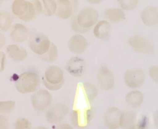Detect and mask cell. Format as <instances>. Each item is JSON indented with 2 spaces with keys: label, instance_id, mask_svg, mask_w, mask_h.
<instances>
[{
  "label": "cell",
  "instance_id": "obj_1",
  "mask_svg": "<svg viewBox=\"0 0 158 129\" xmlns=\"http://www.w3.org/2000/svg\"><path fill=\"white\" fill-rule=\"evenodd\" d=\"M99 18L98 11L93 7H85L72 22V27L77 32L84 33L95 24Z\"/></svg>",
  "mask_w": 158,
  "mask_h": 129
},
{
  "label": "cell",
  "instance_id": "obj_2",
  "mask_svg": "<svg viewBox=\"0 0 158 129\" xmlns=\"http://www.w3.org/2000/svg\"><path fill=\"white\" fill-rule=\"evenodd\" d=\"M40 84V79L38 74L28 71L20 75L16 80L15 87L20 93H31L35 91L39 88Z\"/></svg>",
  "mask_w": 158,
  "mask_h": 129
},
{
  "label": "cell",
  "instance_id": "obj_3",
  "mask_svg": "<svg viewBox=\"0 0 158 129\" xmlns=\"http://www.w3.org/2000/svg\"><path fill=\"white\" fill-rule=\"evenodd\" d=\"M64 75L62 70L55 65L47 69L43 77V83L50 90L56 91L60 89L64 83Z\"/></svg>",
  "mask_w": 158,
  "mask_h": 129
},
{
  "label": "cell",
  "instance_id": "obj_4",
  "mask_svg": "<svg viewBox=\"0 0 158 129\" xmlns=\"http://www.w3.org/2000/svg\"><path fill=\"white\" fill-rule=\"evenodd\" d=\"M51 44L50 40L46 35L38 34L31 38L29 47L33 52L40 56L45 54L49 50Z\"/></svg>",
  "mask_w": 158,
  "mask_h": 129
},
{
  "label": "cell",
  "instance_id": "obj_5",
  "mask_svg": "<svg viewBox=\"0 0 158 129\" xmlns=\"http://www.w3.org/2000/svg\"><path fill=\"white\" fill-rule=\"evenodd\" d=\"M129 44L134 50L144 54L150 53L153 50V45L151 41L144 36H132L129 40Z\"/></svg>",
  "mask_w": 158,
  "mask_h": 129
},
{
  "label": "cell",
  "instance_id": "obj_6",
  "mask_svg": "<svg viewBox=\"0 0 158 129\" xmlns=\"http://www.w3.org/2000/svg\"><path fill=\"white\" fill-rule=\"evenodd\" d=\"M93 118V112L91 109L74 110L71 114V120L74 126L84 127L88 125Z\"/></svg>",
  "mask_w": 158,
  "mask_h": 129
},
{
  "label": "cell",
  "instance_id": "obj_7",
  "mask_svg": "<svg viewBox=\"0 0 158 129\" xmlns=\"http://www.w3.org/2000/svg\"><path fill=\"white\" fill-rule=\"evenodd\" d=\"M51 101L52 96L47 90H39L31 97L33 106L38 110L46 109L50 105Z\"/></svg>",
  "mask_w": 158,
  "mask_h": 129
},
{
  "label": "cell",
  "instance_id": "obj_8",
  "mask_svg": "<svg viewBox=\"0 0 158 129\" xmlns=\"http://www.w3.org/2000/svg\"><path fill=\"white\" fill-rule=\"evenodd\" d=\"M68 112V107L66 105L57 104L48 111L46 118L50 123H58L67 117Z\"/></svg>",
  "mask_w": 158,
  "mask_h": 129
},
{
  "label": "cell",
  "instance_id": "obj_9",
  "mask_svg": "<svg viewBox=\"0 0 158 129\" xmlns=\"http://www.w3.org/2000/svg\"><path fill=\"white\" fill-rule=\"evenodd\" d=\"M145 80V75L141 70H129L124 75V81L127 86L131 88H139Z\"/></svg>",
  "mask_w": 158,
  "mask_h": 129
},
{
  "label": "cell",
  "instance_id": "obj_10",
  "mask_svg": "<svg viewBox=\"0 0 158 129\" xmlns=\"http://www.w3.org/2000/svg\"><path fill=\"white\" fill-rule=\"evenodd\" d=\"M99 85L103 90L111 89L114 84V77L110 70L106 68H102L98 74Z\"/></svg>",
  "mask_w": 158,
  "mask_h": 129
},
{
  "label": "cell",
  "instance_id": "obj_11",
  "mask_svg": "<svg viewBox=\"0 0 158 129\" xmlns=\"http://www.w3.org/2000/svg\"><path fill=\"white\" fill-rule=\"evenodd\" d=\"M66 69L68 72L76 77H80L84 74L85 69V60L79 57H73L69 60Z\"/></svg>",
  "mask_w": 158,
  "mask_h": 129
},
{
  "label": "cell",
  "instance_id": "obj_12",
  "mask_svg": "<svg viewBox=\"0 0 158 129\" xmlns=\"http://www.w3.org/2000/svg\"><path fill=\"white\" fill-rule=\"evenodd\" d=\"M76 1L69 0H60L56 1L57 9L56 15L62 19H67L72 16Z\"/></svg>",
  "mask_w": 158,
  "mask_h": 129
},
{
  "label": "cell",
  "instance_id": "obj_13",
  "mask_svg": "<svg viewBox=\"0 0 158 129\" xmlns=\"http://www.w3.org/2000/svg\"><path fill=\"white\" fill-rule=\"evenodd\" d=\"M88 45V43L84 36L76 34L72 36L69 41V48L73 53L80 54L85 52Z\"/></svg>",
  "mask_w": 158,
  "mask_h": 129
},
{
  "label": "cell",
  "instance_id": "obj_14",
  "mask_svg": "<svg viewBox=\"0 0 158 129\" xmlns=\"http://www.w3.org/2000/svg\"><path fill=\"white\" fill-rule=\"evenodd\" d=\"M141 18L144 24L152 27L158 24V10L156 6H148L141 14Z\"/></svg>",
  "mask_w": 158,
  "mask_h": 129
},
{
  "label": "cell",
  "instance_id": "obj_15",
  "mask_svg": "<svg viewBox=\"0 0 158 129\" xmlns=\"http://www.w3.org/2000/svg\"><path fill=\"white\" fill-rule=\"evenodd\" d=\"M121 112L116 108H111L108 110L105 115L106 126L110 129L118 128Z\"/></svg>",
  "mask_w": 158,
  "mask_h": 129
},
{
  "label": "cell",
  "instance_id": "obj_16",
  "mask_svg": "<svg viewBox=\"0 0 158 129\" xmlns=\"http://www.w3.org/2000/svg\"><path fill=\"white\" fill-rule=\"evenodd\" d=\"M10 36L13 41L23 42L27 40L29 36V31L24 25L17 23L13 26Z\"/></svg>",
  "mask_w": 158,
  "mask_h": 129
},
{
  "label": "cell",
  "instance_id": "obj_17",
  "mask_svg": "<svg viewBox=\"0 0 158 129\" xmlns=\"http://www.w3.org/2000/svg\"><path fill=\"white\" fill-rule=\"evenodd\" d=\"M9 57L15 61H22L27 57V53L24 48L15 44L9 45L6 48Z\"/></svg>",
  "mask_w": 158,
  "mask_h": 129
},
{
  "label": "cell",
  "instance_id": "obj_18",
  "mask_svg": "<svg viewBox=\"0 0 158 129\" xmlns=\"http://www.w3.org/2000/svg\"><path fill=\"white\" fill-rule=\"evenodd\" d=\"M135 121L136 115L132 111H126L121 112L119 122L121 127L124 129H133Z\"/></svg>",
  "mask_w": 158,
  "mask_h": 129
},
{
  "label": "cell",
  "instance_id": "obj_19",
  "mask_svg": "<svg viewBox=\"0 0 158 129\" xmlns=\"http://www.w3.org/2000/svg\"><path fill=\"white\" fill-rule=\"evenodd\" d=\"M30 1L23 0L15 1L12 6V11L15 16L21 19L29 11Z\"/></svg>",
  "mask_w": 158,
  "mask_h": 129
},
{
  "label": "cell",
  "instance_id": "obj_20",
  "mask_svg": "<svg viewBox=\"0 0 158 129\" xmlns=\"http://www.w3.org/2000/svg\"><path fill=\"white\" fill-rule=\"evenodd\" d=\"M111 31V26L109 23L106 20L99 22L94 28V36L99 39H103L109 35Z\"/></svg>",
  "mask_w": 158,
  "mask_h": 129
},
{
  "label": "cell",
  "instance_id": "obj_21",
  "mask_svg": "<svg viewBox=\"0 0 158 129\" xmlns=\"http://www.w3.org/2000/svg\"><path fill=\"white\" fill-rule=\"evenodd\" d=\"M81 88L83 95L88 104L94 100L97 96L98 93L97 89L93 84L90 83H83Z\"/></svg>",
  "mask_w": 158,
  "mask_h": 129
},
{
  "label": "cell",
  "instance_id": "obj_22",
  "mask_svg": "<svg viewBox=\"0 0 158 129\" xmlns=\"http://www.w3.org/2000/svg\"><path fill=\"white\" fill-rule=\"evenodd\" d=\"M106 18L112 22H120L125 20L126 15L122 10L117 8L108 9L104 12Z\"/></svg>",
  "mask_w": 158,
  "mask_h": 129
},
{
  "label": "cell",
  "instance_id": "obj_23",
  "mask_svg": "<svg viewBox=\"0 0 158 129\" xmlns=\"http://www.w3.org/2000/svg\"><path fill=\"white\" fill-rule=\"evenodd\" d=\"M126 100L129 106L133 108H137L142 104L143 100V95L141 92L133 91L127 94Z\"/></svg>",
  "mask_w": 158,
  "mask_h": 129
},
{
  "label": "cell",
  "instance_id": "obj_24",
  "mask_svg": "<svg viewBox=\"0 0 158 129\" xmlns=\"http://www.w3.org/2000/svg\"><path fill=\"white\" fill-rule=\"evenodd\" d=\"M42 3V13L47 16H51L56 13L57 9L56 1L51 0H43Z\"/></svg>",
  "mask_w": 158,
  "mask_h": 129
},
{
  "label": "cell",
  "instance_id": "obj_25",
  "mask_svg": "<svg viewBox=\"0 0 158 129\" xmlns=\"http://www.w3.org/2000/svg\"><path fill=\"white\" fill-rule=\"evenodd\" d=\"M12 19L9 13L3 11L0 13V27L3 31H6L11 27Z\"/></svg>",
  "mask_w": 158,
  "mask_h": 129
},
{
  "label": "cell",
  "instance_id": "obj_26",
  "mask_svg": "<svg viewBox=\"0 0 158 129\" xmlns=\"http://www.w3.org/2000/svg\"><path fill=\"white\" fill-rule=\"evenodd\" d=\"M58 51L57 47L54 45L53 43L51 44L49 50L47 51L45 54L40 56V58L43 61L47 62H53L58 57Z\"/></svg>",
  "mask_w": 158,
  "mask_h": 129
},
{
  "label": "cell",
  "instance_id": "obj_27",
  "mask_svg": "<svg viewBox=\"0 0 158 129\" xmlns=\"http://www.w3.org/2000/svg\"><path fill=\"white\" fill-rule=\"evenodd\" d=\"M15 106V102L12 101L0 102V111L2 113H10Z\"/></svg>",
  "mask_w": 158,
  "mask_h": 129
},
{
  "label": "cell",
  "instance_id": "obj_28",
  "mask_svg": "<svg viewBox=\"0 0 158 129\" xmlns=\"http://www.w3.org/2000/svg\"><path fill=\"white\" fill-rule=\"evenodd\" d=\"M118 3L121 8L126 10H130L135 9L139 3L137 0H126L118 1Z\"/></svg>",
  "mask_w": 158,
  "mask_h": 129
},
{
  "label": "cell",
  "instance_id": "obj_29",
  "mask_svg": "<svg viewBox=\"0 0 158 129\" xmlns=\"http://www.w3.org/2000/svg\"><path fill=\"white\" fill-rule=\"evenodd\" d=\"M31 127V124L27 119H18L15 123V127L17 129H30Z\"/></svg>",
  "mask_w": 158,
  "mask_h": 129
},
{
  "label": "cell",
  "instance_id": "obj_30",
  "mask_svg": "<svg viewBox=\"0 0 158 129\" xmlns=\"http://www.w3.org/2000/svg\"><path fill=\"white\" fill-rule=\"evenodd\" d=\"M149 74L150 77L154 81H156V82H158V66H153L151 67L149 70Z\"/></svg>",
  "mask_w": 158,
  "mask_h": 129
},
{
  "label": "cell",
  "instance_id": "obj_31",
  "mask_svg": "<svg viewBox=\"0 0 158 129\" xmlns=\"http://www.w3.org/2000/svg\"><path fill=\"white\" fill-rule=\"evenodd\" d=\"M9 122L8 119L5 116H1V129H7L9 128Z\"/></svg>",
  "mask_w": 158,
  "mask_h": 129
},
{
  "label": "cell",
  "instance_id": "obj_32",
  "mask_svg": "<svg viewBox=\"0 0 158 129\" xmlns=\"http://www.w3.org/2000/svg\"><path fill=\"white\" fill-rule=\"evenodd\" d=\"M6 62V56L3 52H1V71L2 72L4 69Z\"/></svg>",
  "mask_w": 158,
  "mask_h": 129
},
{
  "label": "cell",
  "instance_id": "obj_33",
  "mask_svg": "<svg viewBox=\"0 0 158 129\" xmlns=\"http://www.w3.org/2000/svg\"><path fill=\"white\" fill-rule=\"evenodd\" d=\"M148 119L146 117H144L142 119V120L140 122V124L139 125V128L140 129H144L146 128V126H147Z\"/></svg>",
  "mask_w": 158,
  "mask_h": 129
},
{
  "label": "cell",
  "instance_id": "obj_34",
  "mask_svg": "<svg viewBox=\"0 0 158 129\" xmlns=\"http://www.w3.org/2000/svg\"><path fill=\"white\" fill-rule=\"evenodd\" d=\"M59 128L60 129H72V127L69 126V124H61Z\"/></svg>",
  "mask_w": 158,
  "mask_h": 129
},
{
  "label": "cell",
  "instance_id": "obj_35",
  "mask_svg": "<svg viewBox=\"0 0 158 129\" xmlns=\"http://www.w3.org/2000/svg\"><path fill=\"white\" fill-rule=\"evenodd\" d=\"M89 2H91V3H97L100 2L101 1H89Z\"/></svg>",
  "mask_w": 158,
  "mask_h": 129
}]
</instances>
